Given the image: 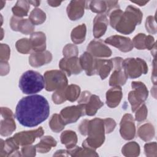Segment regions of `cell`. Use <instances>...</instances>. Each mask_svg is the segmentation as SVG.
Segmentation results:
<instances>
[{
  "instance_id": "cell-46",
  "label": "cell",
  "mask_w": 157,
  "mask_h": 157,
  "mask_svg": "<svg viewBox=\"0 0 157 157\" xmlns=\"http://www.w3.org/2000/svg\"><path fill=\"white\" fill-rule=\"evenodd\" d=\"M103 120L105 125V133L109 134L112 132L115 129V128L116 126V122L113 119L111 118H107Z\"/></svg>"
},
{
  "instance_id": "cell-3",
  "label": "cell",
  "mask_w": 157,
  "mask_h": 157,
  "mask_svg": "<svg viewBox=\"0 0 157 157\" xmlns=\"http://www.w3.org/2000/svg\"><path fill=\"white\" fill-rule=\"evenodd\" d=\"M143 13L133 6H128L123 12L114 29L123 34L132 33L137 25L141 23Z\"/></svg>"
},
{
  "instance_id": "cell-7",
  "label": "cell",
  "mask_w": 157,
  "mask_h": 157,
  "mask_svg": "<svg viewBox=\"0 0 157 157\" xmlns=\"http://www.w3.org/2000/svg\"><path fill=\"white\" fill-rule=\"evenodd\" d=\"M132 90L128 94V101L131 105V110L134 112L144 102L148 96V91L145 85L140 81L131 83Z\"/></svg>"
},
{
  "instance_id": "cell-19",
  "label": "cell",
  "mask_w": 157,
  "mask_h": 157,
  "mask_svg": "<svg viewBox=\"0 0 157 157\" xmlns=\"http://www.w3.org/2000/svg\"><path fill=\"white\" fill-rule=\"evenodd\" d=\"M19 146L13 137L7 139L5 141L1 139L0 157L21 156L18 151Z\"/></svg>"
},
{
  "instance_id": "cell-12",
  "label": "cell",
  "mask_w": 157,
  "mask_h": 157,
  "mask_svg": "<svg viewBox=\"0 0 157 157\" xmlns=\"http://www.w3.org/2000/svg\"><path fill=\"white\" fill-rule=\"evenodd\" d=\"M44 131L42 127L34 130L25 131L17 132L13 136L16 142L20 146L31 145L37 137H40L44 135Z\"/></svg>"
},
{
  "instance_id": "cell-41",
  "label": "cell",
  "mask_w": 157,
  "mask_h": 157,
  "mask_svg": "<svg viewBox=\"0 0 157 157\" xmlns=\"http://www.w3.org/2000/svg\"><path fill=\"white\" fill-rule=\"evenodd\" d=\"M135 112V120L138 122L143 121L147 118L148 110L145 104H142Z\"/></svg>"
},
{
  "instance_id": "cell-29",
  "label": "cell",
  "mask_w": 157,
  "mask_h": 157,
  "mask_svg": "<svg viewBox=\"0 0 157 157\" xmlns=\"http://www.w3.org/2000/svg\"><path fill=\"white\" fill-rule=\"evenodd\" d=\"M86 27L85 24H81L74 28L71 33V38L75 44H80L85 40Z\"/></svg>"
},
{
  "instance_id": "cell-53",
  "label": "cell",
  "mask_w": 157,
  "mask_h": 157,
  "mask_svg": "<svg viewBox=\"0 0 157 157\" xmlns=\"http://www.w3.org/2000/svg\"><path fill=\"white\" fill-rule=\"evenodd\" d=\"M132 3H135L136 4H138L140 6H144L148 2V1H131Z\"/></svg>"
},
{
  "instance_id": "cell-56",
  "label": "cell",
  "mask_w": 157,
  "mask_h": 157,
  "mask_svg": "<svg viewBox=\"0 0 157 157\" xmlns=\"http://www.w3.org/2000/svg\"><path fill=\"white\" fill-rule=\"evenodd\" d=\"M3 34H4V33H3V29H2V28H1V40H2V39Z\"/></svg>"
},
{
  "instance_id": "cell-14",
  "label": "cell",
  "mask_w": 157,
  "mask_h": 157,
  "mask_svg": "<svg viewBox=\"0 0 157 157\" xmlns=\"http://www.w3.org/2000/svg\"><path fill=\"white\" fill-rule=\"evenodd\" d=\"M59 67L67 76L79 74L82 71L79 58L77 56L62 58L59 63Z\"/></svg>"
},
{
  "instance_id": "cell-10",
  "label": "cell",
  "mask_w": 157,
  "mask_h": 157,
  "mask_svg": "<svg viewBox=\"0 0 157 157\" xmlns=\"http://www.w3.org/2000/svg\"><path fill=\"white\" fill-rule=\"evenodd\" d=\"M113 64L114 71L109 78V85L111 86L124 85L128 78L124 73L123 67V58L121 57H115L112 59Z\"/></svg>"
},
{
  "instance_id": "cell-54",
  "label": "cell",
  "mask_w": 157,
  "mask_h": 157,
  "mask_svg": "<svg viewBox=\"0 0 157 157\" xmlns=\"http://www.w3.org/2000/svg\"><path fill=\"white\" fill-rule=\"evenodd\" d=\"M29 4L33 5L34 7H37L39 6L40 1H28Z\"/></svg>"
},
{
  "instance_id": "cell-9",
  "label": "cell",
  "mask_w": 157,
  "mask_h": 157,
  "mask_svg": "<svg viewBox=\"0 0 157 157\" xmlns=\"http://www.w3.org/2000/svg\"><path fill=\"white\" fill-rule=\"evenodd\" d=\"M0 134L2 136H9L16 129L15 116L12 111L7 107H1Z\"/></svg>"
},
{
  "instance_id": "cell-55",
  "label": "cell",
  "mask_w": 157,
  "mask_h": 157,
  "mask_svg": "<svg viewBox=\"0 0 157 157\" xmlns=\"http://www.w3.org/2000/svg\"><path fill=\"white\" fill-rule=\"evenodd\" d=\"M0 2L1 3V8H0V9H2V7H4V6L5 5V4H6V2H5V1H0Z\"/></svg>"
},
{
  "instance_id": "cell-45",
  "label": "cell",
  "mask_w": 157,
  "mask_h": 157,
  "mask_svg": "<svg viewBox=\"0 0 157 157\" xmlns=\"http://www.w3.org/2000/svg\"><path fill=\"white\" fill-rule=\"evenodd\" d=\"M36 149L35 145H25L23 146L21 149V153L22 156H35Z\"/></svg>"
},
{
  "instance_id": "cell-50",
  "label": "cell",
  "mask_w": 157,
  "mask_h": 157,
  "mask_svg": "<svg viewBox=\"0 0 157 157\" xmlns=\"http://www.w3.org/2000/svg\"><path fill=\"white\" fill-rule=\"evenodd\" d=\"M153 72H152V75H151V80L153 82L154 85H156V59L154 58L153 61Z\"/></svg>"
},
{
  "instance_id": "cell-5",
  "label": "cell",
  "mask_w": 157,
  "mask_h": 157,
  "mask_svg": "<svg viewBox=\"0 0 157 157\" xmlns=\"http://www.w3.org/2000/svg\"><path fill=\"white\" fill-rule=\"evenodd\" d=\"M123 69L128 78H136L142 74H146L148 68L146 62L140 58H128L123 59Z\"/></svg>"
},
{
  "instance_id": "cell-26",
  "label": "cell",
  "mask_w": 157,
  "mask_h": 157,
  "mask_svg": "<svg viewBox=\"0 0 157 157\" xmlns=\"http://www.w3.org/2000/svg\"><path fill=\"white\" fill-rule=\"evenodd\" d=\"M56 140L50 136H45L40 139V142L35 145L36 151L40 153H46L51 150L52 147L56 145Z\"/></svg>"
},
{
  "instance_id": "cell-31",
  "label": "cell",
  "mask_w": 157,
  "mask_h": 157,
  "mask_svg": "<svg viewBox=\"0 0 157 157\" xmlns=\"http://www.w3.org/2000/svg\"><path fill=\"white\" fill-rule=\"evenodd\" d=\"M69 156H98L95 150L87 147H80L75 146L74 148L67 150Z\"/></svg>"
},
{
  "instance_id": "cell-18",
  "label": "cell",
  "mask_w": 157,
  "mask_h": 157,
  "mask_svg": "<svg viewBox=\"0 0 157 157\" xmlns=\"http://www.w3.org/2000/svg\"><path fill=\"white\" fill-rule=\"evenodd\" d=\"M87 1H71L67 5L66 12L71 20H78L83 16L85 9L86 8Z\"/></svg>"
},
{
  "instance_id": "cell-28",
  "label": "cell",
  "mask_w": 157,
  "mask_h": 157,
  "mask_svg": "<svg viewBox=\"0 0 157 157\" xmlns=\"http://www.w3.org/2000/svg\"><path fill=\"white\" fill-rule=\"evenodd\" d=\"M155 134V128L150 123H146L140 126L137 130V135L140 139L147 142L151 140Z\"/></svg>"
},
{
  "instance_id": "cell-23",
  "label": "cell",
  "mask_w": 157,
  "mask_h": 157,
  "mask_svg": "<svg viewBox=\"0 0 157 157\" xmlns=\"http://www.w3.org/2000/svg\"><path fill=\"white\" fill-rule=\"evenodd\" d=\"M106 104L110 108H115L119 105L123 97L121 86H115L106 92Z\"/></svg>"
},
{
  "instance_id": "cell-2",
  "label": "cell",
  "mask_w": 157,
  "mask_h": 157,
  "mask_svg": "<svg viewBox=\"0 0 157 157\" xmlns=\"http://www.w3.org/2000/svg\"><path fill=\"white\" fill-rule=\"evenodd\" d=\"M105 129L104 120L95 118L88 120L85 136L88 137L83 142L82 147L95 150L100 147L105 140Z\"/></svg>"
},
{
  "instance_id": "cell-11",
  "label": "cell",
  "mask_w": 157,
  "mask_h": 157,
  "mask_svg": "<svg viewBox=\"0 0 157 157\" xmlns=\"http://www.w3.org/2000/svg\"><path fill=\"white\" fill-rule=\"evenodd\" d=\"M85 115V107L81 104L66 107L62 109L59 113L61 119L66 125L76 122Z\"/></svg>"
},
{
  "instance_id": "cell-48",
  "label": "cell",
  "mask_w": 157,
  "mask_h": 157,
  "mask_svg": "<svg viewBox=\"0 0 157 157\" xmlns=\"http://www.w3.org/2000/svg\"><path fill=\"white\" fill-rule=\"evenodd\" d=\"M156 45L154 37L151 35H148L146 37V49L151 50Z\"/></svg>"
},
{
  "instance_id": "cell-6",
  "label": "cell",
  "mask_w": 157,
  "mask_h": 157,
  "mask_svg": "<svg viewBox=\"0 0 157 157\" xmlns=\"http://www.w3.org/2000/svg\"><path fill=\"white\" fill-rule=\"evenodd\" d=\"M45 88L47 91H56L67 86V78L66 74L59 70L47 71L44 74Z\"/></svg>"
},
{
  "instance_id": "cell-47",
  "label": "cell",
  "mask_w": 157,
  "mask_h": 157,
  "mask_svg": "<svg viewBox=\"0 0 157 157\" xmlns=\"http://www.w3.org/2000/svg\"><path fill=\"white\" fill-rule=\"evenodd\" d=\"M107 4V10H106V15L110 14V13L115 9H119L120 7L118 6V1H105Z\"/></svg>"
},
{
  "instance_id": "cell-20",
  "label": "cell",
  "mask_w": 157,
  "mask_h": 157,
  "mask_svg": "<svg viewBox=\"0 0 157 157\" xmlns=\"http://www.w3.org/2000/svg\"><path fill=\"white\" fill-rule=\"evenodd\" d=\"M52 60V53L47 50L44 52H34L29 57V63L34 67H40L47 64Z\"/></svg>"
},
{
  "instance_id": "cell-38",
  "label": "cell",
  "mask_w": 157,
  "mask_h": 157,
  "mask_svg": "<svg viewBox=\"0 0 157 157\" xmlns=\"http://www.w3.org/2000/svg\"><path fill=\"white\" fill-rule=\"evenodd\" d=\"M146 37L147 36L144 33L137 34L132 40L133 46L138 50L146 49Z\"/></svg>"
},
{
  "instance_id": "cell-30",
  "label": "cell",
  "mask_w": 157,
  "mask_h": 157,
  "mask_svg": "<svg viewBox=\"0 0 157 157\" xmlns=\"http://www.w3.org/2000/svg\"><path fill=\"white\" fill-rule=\"evenodd\" d=\"M30 8V4L28 1H18L12 7V11L14 16L22 18L27 16Z\"/></svg>"
},
{
  "instance_id": "cell-1",
  "label": "cell",
  "mask_w": 157,
  "mask_h": 157,
  "mask_svg": "<svg viewBox=\"0 0 157 157\" xmlns=\"http://www.w3.org/2000/svg\"><path fill=\"white\" fill-rule=\"evenodd\" d=\"M50 113V105L42 96L34 94L21 98L15 109V117L18 121L26 127H34L47 119Z\"/></svg>"
},
{
  "instance_id": "cell-34",
  "label": "cell",
  "mask_w": 157,
  "mask_h": 157,
  "mask_svg": "<svg viewBox=\"0 0 157 157\" xmlns=\"http://www.w3.org/2000/svg\"><path fill=\"white\" fill-rule=\"evenodd\" d=\"M80 94V88L77 85L71 84L65 89V98L66 101L74 102L79 98Z\"/></svg>"
},
{
  "instance_id": "cell-49",
  "label": "cell",
  "mask_w": 157,
  "mask_h": 157,
  "mask_svg": "<svg viewBox=\"0 0 157 157\" xmlns=\"http://www.w3.org/2000/svg\"><path fill=\"white\" fill-rule=\"evenodd\" d=\"M10 71V66L8 62L1 61V75H7Z\"/></svg>"
},
{
  "instance_id": "cell-40",
  "label": "cell",
  "mask_w": 157,
  "mask_h": 157,
  "mask_svg": "<svg viewBox=\"0 0 157 157\" xmlns=\"http://www.w3.org/2000/svg\"><path fill=\"white\" fill-rule=\"evenodd\" d=\"M145 28L147 31L150 34H155L156 33L157 28L155 17L150 15L146 18Z\"/></svg>"
},
{
  "instance_id": "cell-42",
  "label": "cell",
  "mask_w": 157,
  "mask_h": 157,
  "mask_svg": "<svg viewBox=\"0 0 157 157\" xmlns=\"http://www.w3.org/2000/svg\"><path fill=\"white\" fill-rule=\"evenodd\" d=\"M144 151L148 157H155L157 155V145L156 142L147 143L144 145Z\"/></svg>"
},
{
  "instance_id": "cell-16",
  "label": "cell",
  "mask_w": 157,
  "mask_h": 157,
  "mask_svg": "<svg viewBox=\"0 0 157 157\" xmlns=\"http://www.w3.org/2000/svg\"><path fill=\"white\" fill-rule=\"evenodd\" d=\"M105 43L117 48L122 52H130L134 48L130 38L120 35H113L106 38Z\"/></svg>"
},
{
  "instance_id": "cell-39",
  "label": "cell",
  "mask_w": 157,
  "mask_h": 157,
  "mask_svg": "<svg viewBox=\"0 0 157 157\" xmlns=\"http://www.w3.org/2000/svg\"><path fill=\"white\" fill-rule=\"evenodd\" d=\"M78 54V50L77 47L72 44H68L66 45L63 50V55L64 58H71L77 56Z\"/></svg>"
},
{
  "instance_id": "cell-13",
  "label": "cell",
  "mask_w": 157,
  "mask_h": 157,
  "mask_svg": "<svg viewBox=\"0 0 157 157\" xmlns=\"http://www.w3.org/2000/svg\"><path fill=\"white\" fill-rule=\"evenodd\" d=\"M120 133L124 140H131L136 135V126L134 119L129 113L124 114L120 123Z\"/></svg>"
},
{
  "instance_id": "cell-25",
  "label": "cell",
  "mask_w": 157,
  "mask_h": 157,
  "mask_svg": "<svg viewBox=\"0 0 157 157\" xmlns=\"http://www.w3.org/2000/svg\"><path fill=\"white\" fill-rule=\"evenodd\" d=\"M113 67V64L112 59H97L95 73L99 75L102 80H104L109 75Z\"/></svg>"
},
{
  "instance_id": "cell-52",
  "label": "cell",
  "mask_w": 157,
  "mask_h": 157,
  "mask_svg": "<svg viewBox=\"0 0 157 157\" xmlns=\"http://www.w3.org/2000/svg\"><path fill=\"white\" fill-rule=\"evenodd\" d=\"M62 1H47V3L52 7H58L61 4Z\"/></svg>"
},
{
  "instance_id": "cell-27",
  "label": "cell",
  "mask_w": 157,
  "mask_h": 157,
  "mask_svg": "<svg viewBox=\"0 0 157 157\" xmlns=\"http://www.w3.org/2000/svg\"><path fill=\"white\" fill-rule=\"evenodd\" d=\"M62 144H64L67 150H70L76 146L77 142V136L76 133L71 130L63 131L60 136Z\"/></svg>"
},
{
  "instance_id": "cell-44",
  "label": "cell",
  "mask_w": 157,
  "mask_h": 157,
  "mask_svg": "<svg viewBox=\"0 0 157 157\" xmlns=\"http://www.w3.org/2000/svg\"><path fill=\"white\" fill-rule=\"evenodd\" d=\"M0 60L1 61L7 62L10 55V50L8 45L1 44L0 45Z\"/></svg>"
},
{
  "instance_id": "cell-33",
  "label": "cell",
  "mask_w": 157,
  "mask_h": 157,
  "mask_svg": "<svg viewBox=\"0 0 157 157\" xmlns=\"http://www.w3.org/2000/svg\"><path fill=\"white\" fill-rule=\"evenodd\" d=\"M29 20L34 25H41L46 20V14L40 9L36 8L30 12Z\"/></svg>"
},
{
  "instance_id": "cell-17",
  "label": "cell",
  "mask_w": 157,
  "mask_h": 157,
  "mask_svg": "<svg viewBox=\"0 0 157 157\" xmlns=\"http://www.w3.org/2000/svg\"><path fill=\"white\" fill-rule=\"evenodd\" d=\"M10 26L13 31H20L24 34H31L34 33L35 27L29 19H24L15 16L12 17Z\"/></svg>"
},
{
  "instance_id": "cell-22",
  "label": "cell",
  "mask_w": 157,
  "mask_h": 157,
  "mask_svg": "<svg viewBox=\"0 0 157 157\" xmlns=\"http://www.w3.org/2000/svg\"><path fill=\"white\" fill-rule=\"evenodd\" d=\"M109 21L105 14H98L93 20V33L95 38H100L106 32Z\"/></svg>"
},
{
  "instance_id": "cell-15",
  "label": "cell",
  "mask_w": 157,
  "mask_h": 157,
  "mask_svg": "<svg viewBox=\"0 0 157 157\" xmlns=\"http://www.w3.org/2000/svg\"><path fill=\"white\" fill-rule=\"evenodd\" d=\"M87 52L96 58H107L112 55V51L101 40H93L87 46Z\"/></svg>"
},
{
  "instance_id": "cell-35",
  "label": "cell",
  "mask_w": 157,
  "mask_h": 157,
  "mask_svg": "<svg viewBox=\"0 0 157 157\" xmlns=\"http://www.w3.org/2000/svg\"><path fill=\"white\" fill-rule=\"evenodd\" d=\"M88 3V5L86 6V9L89 8L93 12L98 14L106 12L107 4L105 1H91Z\"/></svg>"
},
{
  "instance_id": "cell-8",
  "label": "cell",
  "mask_w": 157,
  "mask_h": 157,
  "mask_svg": "<svg viewBox=\"0 0 157 157\" xmlns=\"http://www.w3.org/2000/svg\"><path fill=\"white\" fill-rule=\"evenodd\" d=\"M78 104L83 105L85 107V115L88 116L96 115L97 111L104 105V103L99 96L91 94L88 91H84L82 93L78 101Z\"/></svg>"
},
{
  "instance_id": "cell-21",
  "label": "cell",
  "mask_w": 157,
  "mask_h": 157,
  "mask_svg": "<svg viewBox=\"0 0 157 157\" xmlns=\"http://www.w3.org/2000/svg\"><path fill=\"white\" fill-rule=\"evenodd\" d=\"M97 58L88 52H84L80 57L79 61L82 70H84L88 76L96 75L95 67Z\"/></svg>"
},
{
  "instance_id": "cell-51",
  "label": "cell",
  "mask_w": 157,
  "mask_h": 157,
  "mask_svg": "<svg viewBox=\"0 0 157 157\" xmlns=\"http://www.w3.org/2000/svg\"><path fill=\"white\" fill-rule=\"evenodd\" d=\"M69 156V153H68V151H67V150H57L55 154H53V156Z\"/></svg>"
},
{
  "instance_id": "cell-24",
  "label": "cell",
  "mask_w": 157,
  "mask_h": 157,
  "mask_svg": "<svg viewBox=\"0 0 157 157\" xmlns=\"http://www.w3.org/2000/svg\"><path fill=\"white\" fill-rule=\"evenodd\" d=\"M32 50L34 52H44L46 49V36L41 31L34 32L29 39Z\"/></svg>"
},
{
  "instance_id": "cell-32",
  "label": "cell",
  "mask_w": 157,
  "mask_h": 157,
  "mask_svg": "<svg viewBox=\"0 0 157 157\" xmlns=\"http://www.w3.org/2000/svg\"><path fill=\"white\" fill-rule=\"evenodd\" d=\"M122 154L128 157H136L140 154V146L136 142H129L121 148Z\"/></svg>"
},
{
  "instance_id": "cell-4",
  "label": "cell",
  "mask_w": 157,
  "mask_h": 157,
  "mask_svg": "<svg viewBox=\"0 0 157 157\" xmlns=\"http://www.w3.org/2000/svg\"><path fill=\"white\" fill-rule=\"evenodd\" d=\"M18 86L25 94H35L45 87L44 77L38 72L29 70L21 75Z\"/></svg>"
},
{
  "instance_id": "cell-43",
  "label": "cell",
  "mask_w": 157,
  "mask_h": 157,
  "mask_svg": "<svg viewBox=\"0 0 157 157\" xmlns=\"http://www.w3.org/2000/svg\"><path fill=\"white\" fill-rule=\"evenodd\" d=\"M65 88L55 91L52 96V101L55 104H61L66 101L65 98Z\"/></svg>"
},
{
  "instance_id": "cell-37",
  "label": "cell",
  "mask_w": 157,
  "mask_h": 157,
  "mask_svg": "<svg viewBox=\"0 0 157 157\" xmlns=\"http://www.w3.org/2000/svg\"><path fill=\"white\" fill-rule=\"evenodd\" d=\"M15 47L19 53L22 54H28L32 50L29 39L22 38L17 41Z\"/></svg>"
},
{
  "instance_id": "cell-36",
  "label": "cell",
  "mask_w": 157,
  "mask_h": 157,
  "mask_svg": "<svg viewBox=\"0 0 157 157\" xmlns=\"http://www.w3.org/2000/svg\"><path fill=\"white\" fill-rule=\"evenodd\" d=\"M66 124L61 119L59 114H53L49 121V126L52 131L55 132L61 131L64 128Z\"/></svg>"
}]
</instances>
